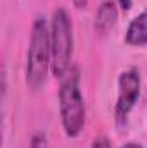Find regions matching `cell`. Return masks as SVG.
Returning a JSON list of instances; mask_svg holds the SVG:
<instances>
[{
  "label": "cell",
  "mask_w": 147,
  "mask_h": 148,
  "mask_svg": "<svg viewBox=\"0 0 147 148\" xmlns=\"http://www.w3.org/2000/svg\"><path fill=\"white\" fill-rule=\"evenodd\" d=\"M119 148H142L139 143H135V141H128V143H125V145H121Z\"/></svg>",
  "instance_id": "11"
},
{
  "label": "cell",
  "mask_w": 147,
  "mask_h": 148,
  "mask_svg": "<svg viewBox=\"0 0 147 148\" xmlns=\"http://www.w3.org/2000/svg\"><path fill=\"white\" fill-rule=\"evenodd\" d=\"M52 67V50H50V26L43 16H38L31 28L30 47L26 55V84L38 91Z\"/></svg>",
  "instance_id": "1"
},
{
  "label": "cell",
  "mask_w": 147,
  "mask_h": 148,
  "mask_svg": "<svg viewBox=\"0 0 147 148\" xmlns=\"http://www.w3.org/2000/svg\"><path fill=\"white\" fill-rule=\"evenodd\" d=\"M73 23L64 9H57L50 21V50H52V67L50 71L59 79L73 67Z\"/></svg>",
  "instance_id": "3"
},
{
  "label": "cell",
  "mask_w": 147,
  "mask_h": 148,
  "mask_svg": "<svg viewBox=\"0 0 147 148\" xmlns=\"http://www.w3.org/2000/svg\"><path fill=\"white\" fill-rule=\"evenodd\" d=\"M116 23H118V7H116V2H112V0L102 2V5L99 7V10L95 14V23H94L95 31L101 33V35H106V33H109L111 29L114 28Z\"/></svg>",
  "instance_id": "5"
},
{
  "label": "cell",
  "mask_w": 147,
  "mask_h": 148,
  "mask_svg": "<svg viewBox=\"0 0 147 148\" xmlns=\"http://www.w3.org/2000/svg\"><path fill=\"white\" fill-rule=\"evenodd\" d=\"M119 5H121V9L123 10H130L132 9V5H133V0H116Z\"/></svg>",
  "instance_id": "9"
},
{
  "label": "cell",
  "mask_w": 147,
  "mask_h": 148,
  "mask_svg": "<svg viewBox=\"0 0 147 148\" xmlns=\"http://www.w3.org/2000/svg\"><path fill=\"white\" fill-rule=\"evenodd\" d=\"M30 148H50V145H49V140L43 133H37V134L31 136Z\"/></svg>",
  "instance_id": "7"
},
{
  "label": "cell",
  "mask_w": 147,
  "mask_h": 148,
  "mask_svg": "<svg viewBox=\"0 0 147 148\" xmlns=\"http://www.w3.org/2000/svg\"><path fill=\"white\" fill-rule=\"evenodd\" d=\"M125 41L130 47H144L147 45V12L133 17L126 28Z\"/></svg>",
  "instance_id": "6"
},
{
  "label": "cell",
  "mask_w": 147,
  "mask_h": 148,
  "mask_svg": "<svg viewBox=\"0 0 147 148\" xmlns=\"http://www.w3.org/2000/svg\"><path fill=\"white\" fill-rule=\"evenodd\" d=\"M92 148H111V143L107 141V138L101 136V138H95V140H94Z\"/></svg>",
  "instance_id": "8"
},
{
  "label": "cell",
  "mask_w": 147,
  "mask_h": 148,
  "mask_svg": "<svg viewBox=\"0 0 147 148\" xmlns=\"http://www.w3.org/2000/svg\"><path fill=\"white\" fill-rule=\"evenodd\" d=\"M71 2H73V5L76 9H85L88 5V0H71Z\"/></svg>",
  "instance_id": "10"
},
{
  "label": "cell",
  "mask_w": 147,
  "mask_h": 148,
  "mask_svg": "<svg viewBox=\"0 0 147 148\" xmlns=\"http://www.w3.org/2000/svg\"><path fill=\"white\" fill-rule=\"evenodd\" d=\"M142 79L135 67H130L119 74L118 77V98L114 105V121L118 127H125L128 122V115L135 109L140 98Z\"/></svg>",
  "instance_id": "4"
},
{
  "label": "cell",
  "mask_w": 147,
  "mask_h": 148,
  "mask_svg": "<svg viewBox=\"0 0 147 148\" xmlns=\"http://www.w3.org/2000/svg\"><path fill=\"white\" fill-rule=\"evenodd\" d=\"M59 114L64 134L68 138H76L85 126V100L80 90V71L74 66L61 77Z\"/></svg>",
  "instance_id": "2"
}]
</instances>
